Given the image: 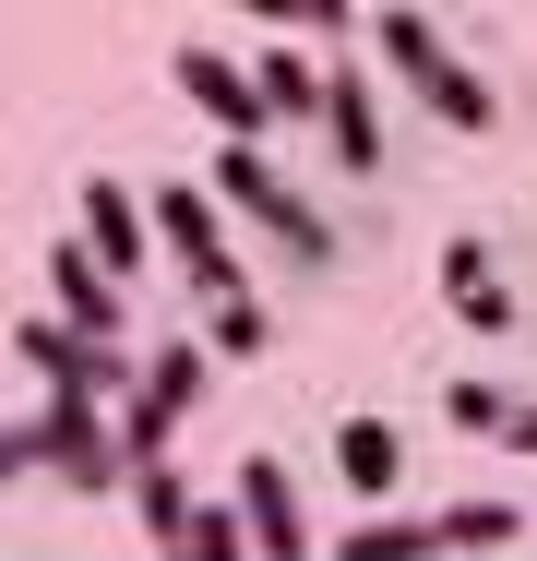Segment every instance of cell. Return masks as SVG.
Returning <instances> with one entry per match:
<instances>
[{
    "label": "cell",
    "mask_w": 537,
    "mask_h": 561,
    "mask_svg": "<svg viewBox=\"0 0 537 561\" xmlns=\"http://www.w3.org/2000/svg\"><path fill=\"white\" fill-rule=\"evenodd\" d=\"M204 192H215V204H239V216L263 227V239H275L299 275H322V263H334V216H322V204L299 192V180H287V168H275V156H263V144H227Z\"/></svg>",
    "instance_id": "1"
},
{
    "label": "cell",
    "mask_w": 537,
    "mask_h": 561,
    "mask_svg": "<svg viewBox=\"0 0 537 561\" xmlns=\"http://www.w3.org/2000/svg\"><path fill=\"white\" fill-rule=\"evenodd\" d=\"M215 394V346H156V358H144V370H132V394H119V454H132V466H156V454L180 443V419H192V407H204Z\"/></svg>",
    "instance_id": "2"
},
{
    "label": "cell",
    "mask_w": 537,
    "mask_h": 561,
    "mask_svg": "<svg viewBox=\"0 0 537 561\" xmlns=\"http://www.w3.org/2000/svg\"><path fill=\"white\" fill-rule=\"evenodd\" d=\"M36 466L60 478V490H132V454H119V431L96 419V394H48L36 407Z\"/></svg>",
    "instance_id": "3"
},
{
    "label": "cell",
    "mask_w": 537,
    "mask_h": 561,
    "mask_svg": "<svg viewBox=\"0 0 537 561\" xmlns=\"http://www.w3.org/2000/svg\"><path fill=\"white\" fill-rule=\"evenodd\" d=\"M144 227H156V251L204 287V299H239V251H227V216H215V192L192 180H168V192H144Z\"/></svg>",
    "instance_id": "4"
},
{
    "label": "cell",
    "mask_w": 537,
    "mask_h": 561,
    "mask_svg": "<svg viewBox=\"0 0 537 561\" xmlns=\"http://www.w3.org/2000/svg\"><path fill=\"white\" fill-rule=\"evenodd\" d=\"M12 358L48 382V394H132V358L119 346H84L60 311H36V323H12Z\"/></svg>",
    "instance_id": "5"
},
{
    "label": "cell",
    "mask_w": 537,
    "mask_h": 561,
    "mask_svg": "<svg viewBox=\"0 0 537 561\" xmlns=\"http://www.w3.org/2000/svg\"><path fill=\"white\" fill-rule=\"evenodd\" d=\"M48 311H60L84 346H119V323H132V287L107 275L84 239H60V251H48Z\"/></svg>",
    "instance_id": "6"
},
{
    "label": "cell",
    "mask_w": 537,
    "mask_h": 561,
    "mask_svg": "<svg viewBox=\"0 0 537 561\" xmlns=\"http://www.w3.org/2000/svg\"><path fill=\"white\" fill-rule=\"evenodd\" d=\"M180 96H192L227 144H263V131H275L263 84H251V60H227V48H180Z\"/></svg>",
    "instance_id": "7"
},
{
    "label": "cell",
    "mask_w": 537,
    "mask_h": 561,
    "mask_svg": "<svg viewBox=\"0 0 537 561\" xmlns=\"http://www.w3.org/2000/svg\"><path fill=\"white\" fill-rule=\"evenodd\" d=\"M322 144H334V168L346 180H382V96H370V72H322Z\"/></svg>",
    "instance_id": "8"
},
{
    "label": "cell",
    "mask_w": 537,
    "mask_h": 561,
    "mask_svg": "<svg viewBox=\"0 0 537 561\" xmlns=\"http://www.w3.org/2000/svg\"><path fill=\"white\" fill-rule=\"evenodd\" d=\"M239 526H251V561H311V526H299V490L275 454L239 466Z\"/></svg>",
    "instance_id": "9"
},
{
    "label": "cell",
    "mask_w": 537,
    "mask_h": 561,
    "mask_svg": "<svg viewBox=\"0 0 537 561\" xmlns=\"http://www.w3.org/2000/svg\"><path fill=\"white\" fill-rule=\"evenodd\" d=\"M442 311H454L466 335H502V323H514V287H502V263H490L478 239H442Z\"/></svg>",
    "instance_id": "10"
},
{
    "label": "cell",
    "mask_w": 537,
    "mask_h": 561,
    "mask_svg": "<svg viewBox=\"0 0 537 561\" xmlns=\"http://www.w3.org/2000/svg\"><path fill=\"white\" fill-rule=\"evenodd\" d=\"M84 251H96L107 275L132 287V275H144V251H156V227H144V192H119V180H84Z\"/></svg>",
    "instance_id": "11"
},
{
    "label": "cell",
    "mask_w": 537,
    "mask_h": 561,
    "mask_svg": "<svg viewBox=\"0 0 537 561\" xmlns=\"http://www.w3.org/2000/svg\"><path fill=\"white\" fill-rule=\"evenodd\" d=\"M334 478L370 490V502H395V490H407V443H395V419H334Z\"/></svg>",
    "instance_id": "12"
},
{
    "label": "cell",
    "mask_w": 537,
    "mask_h": 561,
    "mask_svg": "<svg viewBox=\"0 0 537 561\" xmlns=\"http://www.w3.org/2000/svg\"><path fill=\"white\" fill-rule=\"evenodd\" d=\"M119 502L144 514V538H156V550H180V538H192V514H204V502H192V478H180L168 454H156V466H132V490H119Z\"/></svg>",
    "instance_id": "13"
},
{
    "label": "cell",
    "mask_w": 537,
    "mask_h": 561,
    "mask_svg": "<svg viewBox=\"0 0 537 561\" xmlns=\"http://www.w3.org/2000/svg\"><path fill=\"white\" fill-rule=\"evenodd\" d=\"M334 561H442V526L430 514H370V526H346Z\"/></svg>",
    "instance_id": "14"
},
{
    "label": "cell",
    "mask_w": 537,
    "mask_h": 561,
    "mask_svg": "<svg viewBox=\"0 0 537 561\" xmlns=\"http://www.w3.org/2000/svg\"><path fill=\"white\" fill-rule=\"evenodd\" d=\"M419 108L442 119V131H490V119H502V96H490V84H478L466 60H442V72L419 84Z\"/></svg>",
    "instance_id": "15"
},
{
    "label": "cell",
    "mask_w": 537,
    "mask_h": 561,
    "mask_svg": "<svg viewBox=\"0 0 537 561\" xmlns=\"http://www.w3.org/2000/svg\"><path fill=\"white\" fill-rule=\"evenodd\" d=\"M382 60H395V84H430L454 48L430 36V12H407V0H382Z\"/></svg>",
    "instance_id": "16"
},
{
    "label": "cell",
    "mask_w": 537,
    "mask_h": 561,
    "mask_svg": "<svg viewBox=\"0 0 537 561\" xmlns=\"http://www.w3.org/2000/svg\"><path fill=\"white\" fill-rule=\"evenodd\" d=\"M251 84H263V108H275V119H322V72L299 60V48H263Z\"/></svg>",
    "instance_id": "17"
},
{
    "label": "cell",
    "mask_w": 537,
    "mask_h": 561,
    "mask_svg": "<svg viewBox=\"0 0 537 561\" xmlns=\"http://www.w3.org/2000/svg\"><path fill=\"white\" fill-rule=\"evenodd\" d=\"M204 346L215 358H263V346H275V311H263L251 287H239V299H204Z\"/></svg>",
    "instance_id": "18"
},
{
    "label": "cell",
    "mask_w": 537,
    "mask_h": 561,
    "mask_svg": "<svg viewBox=\"0 0 537 561\" xmlns=\"http://www.w3.org/2000/svg\"><path fill=\"white\" fill-rule=\"evenodd\" d=\"M442 526V550H514L526 538V502H454V514H430Z\"/></svg>",
    "instance_id": "19"
},
{
    "label": "cell",
    "mask_w": 537,
    "mask_h": 561,
    "mask_svg": "<svg viewBox=\"0 0 537 561\" xmlns=\"http://www.w3.org/2000/svg\"><path fill=\"white\" fill-rule=\"evenodd\" d=\"M442 419H454L466 443H502V419H514V394H502V382H442Z\"/></svg>",
    "instance_id": "20"
},
{
    "label": "cell",
    "mask_w": 537,
    "mask_h": 561,
    "mask_svg": "<svg viewBox=\"0 0 537 561\" xmlns=\"http://www.w3.org/2000/svg\"><path fill=\"white\" fill-rule=\"evenodd\" d=\"M168 561H251V526H239V502H204V514H192V538H180Z\"/></svg>",
    "instance_id": "21"
},
{
    "label": "cell",
    "mask_w": 537,
    "mask_h": 561,
    "mask_svg": "<svg viewBox=\"0 0 537 561\" xmlns=\"http://www.w3.org/2000/svg\"><path fill=\"white\" fill-rule=\"evenodd\" d=\"M299 24H311V36H346V24H358V0H299Z\"/></svg>",
    "instance_id": "22"
},
{
    "label": "cell",
    "mask_w": 537,
    "mask_h": 561,
    "mask_svg": "<svg viewBox=\"0 0 537 561\" xmlns=\"http://www.w3.org/2000/svg\"><path fill=\"white\" fill-rule=\"evenodd\" d=\"M24 466H36V419H24V431H0V490H12Z\"/></svg>",
    "instance_id": "23"
},
{
    "label": "cell",
    "mask_w": 537,
    "mask_h": 561,
    "mask_svg": "<svg viewBox=\"0 0 537 561\" xmlns=\"http://www.w3.org/2000/svg\"><path fill=\"white\" fill-rule=\"evenodd\" d=\"M502 443H514V454L537 466V407H514V419H502Z\"/></svg>",
    "instance_id": "24"
},
{
    "label": "cell",
    "mask_w": 537,
    "mask_h": 561,
    "mask_svg": "<svg viewBox=\"0 0 537 561\" xmlns=\"http://www.w3.org/2000/svg\"><path fill=\"white\" fill-rule=\"evenodd\" d=\"M239 12H251V24H275V36L299 24V0H239Z\"/></svg>",
    "instance_id": "25"
}]
</instances>
